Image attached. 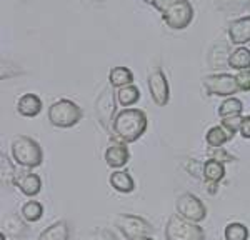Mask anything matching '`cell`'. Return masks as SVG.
Segmentation results:
<instances>
[{
  "label": "cell",
  "mask_w": 250,
  "mask_h": 240,
  "mask_svg": "<svg viewBox=\"0 0 250 240\" xmlns=\"http://www.w3.org/2000/svg\"><path fill=\"white\" fill-rule=\"evenodd\" d=\"M14 185L25 197H37L42 192V179H40V175L30 170H19L14 179Z\"/></svg>",
  "instance_id": "7c38bea8"
},
{
  "label": "cell",
  "mask_w": 250,
  "mask_h": 240,
  "mask_svg": "<svg viewBox=\"0 0 250 240\" xmlns=\"http://www.w3.org/2000/svg\"><path fill=\"white\" fill-rule=\"evenodd\" d=\"M148 119L140 109H122L112 123V137L124 143H134L145 134Z\"/></svg>",
  "instance_id": "6da1fadb"
},
{
  "label": "cell",
  "mask_w": 250,
  "mask_h": 240,
  "mask_svg": "<svg viewBox=\"0 0 250 240\" xmlns=\"http://www.w3.org/2000/svg\"><path fill=\"white\" fill-rule=\"evenodd\" d=\"M242 120H244V117H242V115H233V117H225V119H222L220 125L224 127V129L227 130L229 134L235 135L237 132L240 130Z\"/></svg>",
  "instance_id": "83f0119b"
},
{
  "label": "cell",
  "mask_w": 250,
  "mask_h": 240,
  "mask_svg": "<svg viewBox=\"0 0 250 240\" xmlns=\"http://www.w3.org/2000/svg\"><path fill=\"white\" fill-rule=\"evenodd\" d=\"M208 159H215L222 163H230V162H235L237 160V157H233L232 154H229L224 147H219V149H210V147H208Z\"/></svg>",
  "instance_id": "f546056e"
},
{
  "label": "cell",
  "mask_w": 250,
  "mask_h": 240,
  "mask_svg": "<svg viewBox=\"0 0 250 240\" xmlns=\"http://www.w3.org/2000/svg\"><path fill=\"white\" fill-rule=\"evenodd\" d=\"M232 139H233V135L229 134L222 125H213L207 130V134H205V142H207V145L210 147V149H219V147L225 145L227 142H230Z\"/></svg>",
  "instance_id": "ac0fdd59"
},
{
  "label": "cell",
  "mask_w": 250,
  "mask_h": 240,
  "mask_svg": "<svg viewBox=\"0 0 250 240\" xmlns=\"http://www.w3.org/2000/svg\"><path fill=\"white\" fill-rule=\"evenodd\" d=\"M42 107V99L37 94H23L17 100V112L23 117H37Z\"/></svg>",
  "instance_id": "9a60e30c"
},
{
  "label": "cell",
  "mask_w": 250,
  "mask_h": 240,
  "mask_svg": "<svg viewBox=\"0 0 250 240\" xmlns=\"http://www.w3.org/2000/svg\"><path fill=\"white\" fill-rule=\"evenodd\" d=\"M237 85H239L240 92H250V69L247 70H239L235 74Z\"/></svg>",
  "instance_id": "4dcf8cb0"
},
{
  "label": "cell",
  "mask_w": 250,
  "mask_h": 240,
  "mask_svg": "<svg viewBox=\"0 0 250 240\" xmlns=\"http://www.w3.org/2000/svg\"><path fill=\"white\" fill-rule=\"evenodd\" d=\"M215 5L227 12H240L250 7V0H215Z\"/></svg>",
  "instance_id": "484cf974"
},
{
  "label": "cell",
  "mask_w": 250,
  "mask_h": 240,
  "mask_svg": "<svg viewBox=\"0 0 250 240\" xmlns=\"http://www.w3.org/2000/svg\"><path fill=\"white\" fill-rule=\"evenodd\" d=\"M165 239L167 240H205V230L199 223L188 222L179 214H172L165 225Z\"/></svg>",
  "instance_id": "5b68a950"
},
{
  "label": "cell",
  "mask_w": 250,
  "mask_h": 240,
  "mask_svg": "<svg viewBox=\"0 0 250 240\" xmlns=\"http://www.w3.org/2000/svg\"><path fill=\"white\" fill-rule=\"evenodd\" d=\"M162 14L164 22L172 30H184L193 20V7L188 0H150Z\"/></svg>",
  "instance_id": "7a4b0ae2"
},
{
  "label": "cell",
  "mask_w": 250,
  "mask_h": 240,
  "mask_svg": "<svg viewBox=\"0 0 250 240\" xmlns=\"http://www.w3.org/2000/svg\"><path fill=\"white\" fill-rule=\"evenodd\" d=\"M0 239H2V240H15V239H7V235L3 234V232H2V234H0Z\"/></svg>",
  "instance_id": "e575fe53"
},
{
  "label": "cell",
  "mask_w": 250,
  "mask_h": 240,
  "mask_svg": "<svg viewBox=\"0 0 250 240\" xmlns=\"http://www.w3.org/2000/svg\"><path fill=\"white\" fill-rule=\"evenodd\" d=\"M15 175H17V170L14 169V163L7 155H2V180L5 183H14Z\"/></svg>",
  "instance_id": "4316f807"
},
{
  "label": "cell",
  "mask_w": 250,
  "mask_h": 240,
  "mask_svg": "<svg viewBox=\"0 0 250 240\" xmlns=\"http://www.w3.org/2000/svg\"><path fill=\"white\" fill-rule=\"evenodd\" d=\"M27 230H29V227H27L25 220L20 219L17 214H9L2 220V232L9 235L10 239L17 240L23 237V235H27Z\"/></svg>",
  "instance_id": "2e32d148"
},
{
  "label": "cell",
  "mask_w": 250,
  "mask_h": 240,
  "mask_svg": "<svg viewBox=\"0 0 250 240\" xmlns=\"http://www.w3.org/2000/svg\"><path fill=\"white\" fill-rule=\"evenodd\" d=\"M85 240H117V237L114 232L105 229V227H97V229L88 232Z\"/></svg>",
  "instance_id": "f1b7e54d"
},
{
  "label": "cell",
  "mask_w": 250,
  "mask_h": 240,
  "mask_svg": "<svg viewBox=\"0 0 250 240\" xmlns=\"http://www.w3.org/2000/svg\"><path fill=\"white\" fill-rule=\"evenodd\" d=\"M115 227L127 240H137L140 237H147L155 232V227L148 220L140 215L132 214H119L114 220Z\"/></svg>",
  "instance_id": "8992f818"
},
{
  "label": "cell",
  "mask_w": 250,
  "mask_h": 240,
  "mask_svg": "<svg viewBox=\"0 0 250 240\" xmlns=\"http://www.w3.org/2000/svg\"><path fill=\"white\" fill-rule=\"evenodd\" d=\"M22 2H25V0H22Z\"/></svg>",
  "instance_id": "d590c367"
},
{
  "label": "cell",
  "mask_w": 250,
  "mask_h": 240,
  "mask_svg": "<svg viewBox=\"0 0 250 240\" xmlns=\"http://www.w3.org/2000/svg\"><path fill=\"white\" fill-rule=\"evenodd\" d=\"M20 215L27 223H35L43 217V205L39 200H29L22 205Z\"/></svg>",
  "instance_id": "603a6c76"
},
{
  "label": "cell",
  "mask_w": 250,
  "mask_h": 240,
  "mask_svg": "<svg viewBox=\"0 0 250 240\" xmlns=\"http://www.w3.org/2000/svg\"><path fill=\"white\" fill-rule=\"evenodd\" d=\"M204 179L205 182L219 183L225 177V163L219 162L215 159H207L204 162Z\"/></svg>",
  "instance_id": "ffe728a7"
},
{
  "label": "cell",
  "mask_w": 250,
  "mask_h": 240,
  "mask_svg": "<svg viewBox=\"0 0 250 240\" xmlns=\"http://www.w3.org/2000/svg\"><path fill=\"white\" fill-rule=\"evenodd\" d=\"M68 239H70V223L67 220H57V222L50 223L39 235V240H68Z\"/></svg>",
  "instance_id": "e0dca14e"
},
{
  "label": "cell",
  "mask_w": 250,
  "mask_h": 240,
  "mask_svg": "<svg viewBox=\"0 0 250 240\" xmlns=\"http://www.w3.org/2000/svg\"><path fill=\"white\" fill-rule=\"evenodd\" d=\"M249 237H250L249 227L240 222L227 223V227H225V230H224L225 240H249Z\"/></svg>",
  "instance_id": "d4e9b609"
},
{
  "label": "cell",
  "mask_w": 250,
  "mask_h": 240,
  "mask_svg": "<svg viewBox=\"0 0 250 240\" xmlns=\"http://www.w3.org/2000/svg\"><path fill=\"white\" fill-rule=\"evenodd\" d=\"M108 182H110V187L119 194H132L135 190V180L130 175L128 170H114L108 177Z\"/></svg>",
  "instance_id": "5bb4252c"
},
{
  "label": "cell",
  "mask_w": 250,
  "mask_h": 240,
  "mask_svg": "<svg viewBox=\"0 0 250 240\" xmlns=\"http://www.w3.org/2000/svg\"><path fill=\"white\" fill-rule=\"evenodd\" d=\"M217 112H219L220 119L233 117V115H242V112H244V103H242V100L237 97H229L220 103Z\"/></svg>",
  "instance_id": "cb8c5ba5"
},
{
  "label": "cell",
  "mask_w": 250,
  "mask_h": 240,
  "mask_svg": "<svg viewBox=\"0 0 250 240\" xmlns=\"http://www.w3.org/2000/svg\"><path fill=\"white\" fill-rule=\"evenodd\" d=\"M239 134L244 139H250V115H244V120H242Z\"/></svg>",
  "instance_id": "1f68e13d"
},
{
  "label": "cell",
  "mask_w": 250,
  "mask_h": 240,
  "mask_svg": "<svg viewBox=\"0 0 250 240\" xmlns=\"http://www.w3.org/2000/svg\"><path fill=\"white\" fill-rule=\"evenodd\" d=\"M115 94L119 105L125 107V109H130V105H134L140 100V89L135 83H130V85H125L122 89L115 90Z\"/></svg>",
  "instance_id": "7402d4cb"
},
{
  "label": "cell",
  "mask_w": 250,
  "mask_h": 240,
  "mask_svg": "<svg viewBox=\"0 0 250 240\" xmlns=\"http://www.w3.org/2000/svg\"><path fill=\"white\" fill-rule=\"evenodd\" d=\"M148 92H150L152 100L159 107H164L170 100V87H168L167 75L164 74V70L155 69L148 74Z\"/></svg>",
  "instance_id": "30bf717a"
},
{
  "label": "cell",
  "mask_w": 250,
  "mask_h": 240,
  "mask_svg": "<svg viewBox=\"0 0 250 240\" xmlns=\"http://www.w3.org/2000/svg\"><path fill=\"white\" fill-rule=\"evenodd\" d=\"M47 117L50 123L59 129H70L77 125L83 117V110L79 103H75L70 99H59L48 107Z\"/></svg>",
  "instance_id": "277c9868"
},
{
  "label": "cell",
  "mask_w": 250,
  "mask_h": 240,
  "mask_svg": "<svg viewBox=\"0 0 250 240\" xmlns=\"http://www.w3.org/2000/svg\"><path fill=\"white\" fill-rule=\"evenodd\" d=\"M12 159L17 165L23 169H37L43 162V150L40 143L29 135H17L10 143Z\"/></svg>",
  "instance_id": "3957f363"
},
{
  "label": "cell",
  "mask_w": 250,
  "mask_h": 240,
  "mask_svg": "<svg viewBox=\"0 0 250 240\" xmlns=\"http://www.w3.org/2000/svg\"><path fill=\"white\" fill-rule=\"evenodd\" d=\"M205 187H207V192L210 195H215L219 192V183L215 182H205Z\"/></svg>",
  "instance_id": "d6a6232c"
},
{
  "label": "cell",
  "mask_w": 250,
  "mask_h": 240,
  "mask_svg": "<svg viewBox=\"0 0 250 240\" xmlns=\"http://www.w3.org/2000/svg\"><path fill=\"white\" fill-rule=\"evenodd\" d=\"M108 83L119 90L125 85L134 83V74H132V70L128 67H114L108 72Z\"/></svg>",
  "instance_id": "d6986e66"
},
{
  "label": "cell",
  "mask_w": 250,
  "mask_h": 240,
  "mask_svg": "<svg viewBox=\"0 0 250 240\" xmlns=\"http://www.w3.org/2000/svg\"><path fill=\"white\" fill-rule=\"evenodd\" d=\"M229 40L233 43V45H245V43L250 42V15H244V17H239L235 20H232L229 23Z\"/></svg>",
  "instance_id": "4fadbf2b"
},
{
  "label": "cell",
  "mask_w": 250,
  "mask_h": 240,
  "mask_svg": "<svg viewBox=\"0 0 250 240\" xmlns=\"http://www.w3.org/2000/svg\"><path fill=\"white\" fill-rule=\"evenodd\" d=\"M202 85L208 95H215V97H233V94L239 92V85H237V79L232 74H212L204 77Z\"/></svg>",
  "instance_id": "9c48e42d"
},
{
  "label": "cell",
  "mask_w": 250,
  "mask_h": 240,
  "mask_svg": "<svg viewBox=\"0 0 250 240\" xmlns=\"http://www.w3.org/2000/svg\"><path fill=\"white\" fill-rule=\"evenodd\" d=\"M175 210L182 219L193 223H200L207 219V207L195 194L184 192L175 200Z\"/></svg>",
  "instance_id": "ba28073f"
},
{
  "label": "cell",
  "mask_w": 250,
  "mask_h": 240,
  "mask_svg": "<svg viewBox=\"0 0 250 240\" xmlns=\"http://www.w3.org/2000/svg\"><path fill=\"white\" fill-rule=\"evenodd\" d=\"M104 160H105L107 167H110V169L115 170L124 169L128 163V160H130V152H128L127 143L119 142V140H112L105 149Z\"/></svg>",
  "instance_id": "8fae6325"
},
{
  "label": "cell",
  "mask_w": 250,
  "mask_h": 240,
  "mask_svg": "<svg viewBox=\"0 0 250 240\" xmlns=\"http://www.w3.org/2000/svg\"><path fill=\"white\" fill-rule=\"evenodd\" d=\"M137 240H155L152 235H147V237H140V239H137Z\"/></svg>",
  "instance_id": "836d02e7"
},
{
  "label": "cell",
  "mask_w": 250,
  "mask_h": 240,
  "mask_svg": "<svg viewBox=\"0 0 250 240\" xmlns=\"http://www.w3.org/2000/svg\"><path fill=\"white\" fill-rule=\"evenodd\" d=\"M227 65L237 72L250 69V49H247V47H244V45L237 47L235 50L230 52Z\"/></svg>",
  "instance_id": "44dd1931"
},
{
  "label": "cell",
  "mask_w": 250,
  "mask_h": 240,
  "mask_svg": "<svg viewBox=\"0 0 250 240\" xmlns=\"http://www.w3.org/2000/svg\"><path fill=\"white\" fill-rule=\"evenodd\" d=\"M117 94L114 87L108 83L102 89L95 100V115L99 123L105 132H112V123L117 117Z\"/></svg>",
  "instance_id": "52a82bcc"
}]
</instances>
